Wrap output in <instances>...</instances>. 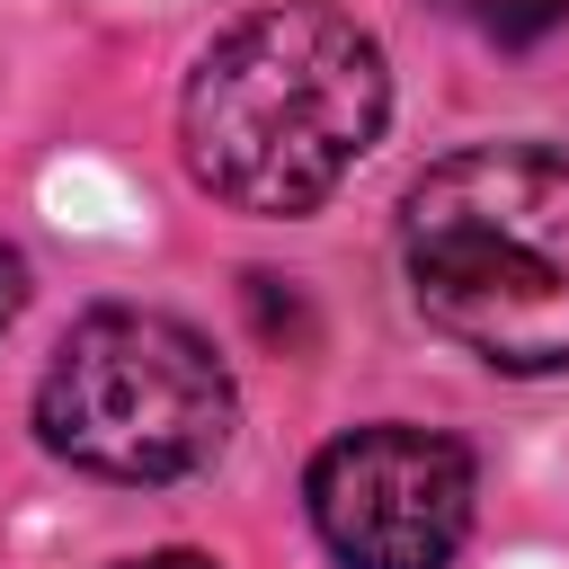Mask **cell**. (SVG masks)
Wrapping results in <instances>:
<instances>
[{
    "mask_svg": "<svg viewBox=\"0 0 569 569\" xmlns=\"http://www.w3.org/2000/svg\"><path fill=\"white\" fill-rule=\"evenodd\" d=\"M382 116H391L382 44L320 0H267L204 44L178 98V142L204 196L284 222L311 213L382 142Z\"/></svg>",
    "mask_w": 569,
    "mask_h": 569,
    "instance_id": "cell-1",
    "label": "cell"
},
{
    "mask_svg": "<svg viewBox=\"0 0 569 569\" xmlns=\"http://www.w3.org/2000/svg\"><path fill=\"white\" fill-rule=\"evenodd\" d=\"M400 276L418 320L480 365H569V160L542 142L445 151L400 196Z\"/></svg>",
    "mask_w": 569,
    "mask_h": 569,
    "instance_id": "cell-2",
    "label": "cell"
},
{
    "mask_svg": "<svg viewBox=\"0 0 569 569\" xmlns=\"http://www.w3.org/2000/svg\"><path fill=\"white\" fill-rule=\"evenodd\" d=\"M36 427L71 471L133 489L187 480L231 445V373L187 320L116 302L53 347L36 382Z\"/></svg>",
    "mask_w": 569,
    "mask_h": 569,
    "instance_id": "cell-3",
    "label": "cell"
},
{
    "mask_svg": "<svg viewBox=\"0 0 569 569\" xmlns=\"http://www.w3.org/2000/svg\"><path fill=\"white\" fill-rule=\"evenodd\" d=\"M302 498L338 569H445L471 533V453L436 427H356L320 445Z\"/></svg>",
    "mask_w": 569,
    "mask_h": 569,
    "instance_id": "cell-4",
    "label": "cell"
},
{
    "mask_svg": "<svg viewBox=\"0 0 569 569\" xmlns=\"http://www.w3.org/2000/svg\"><path fill=\"white\" fill-rule=\"evenodd\" d=\"M436 9L462 18V27H480V36L507 44V53H525V44H542V36L569 27V0H436Z\"/></svg>",
    "mask_w": 569,
    "mask_h": 569,
    "instance_id": "cell-5",
    "label": "cell"
},
{
    "mask_svg": "<svg viewBox=\"0 0 569 569\" xmlns=\"http://www.w3.org/2000/svg\"><path fill=\"white\" fill-rule=\"evenodd\" d=\"M18 302H27V258H18V240H0V329L18 320Z\"/></svg>",
    "mask_w": 569,
    "mask_h": 569,
    "instance_id": "cell-6",
    "label": "cell"
},
{
    "mask_svg": "<svg viewBox=\"0 0 569 569\" xmlns=\"http://www.w3.org/2000/svg\"><path fill=\"white\" fill-rule=\"evenodd\" d=\"M116 569H213L204 551H142V560H116Z\"/></svg>",
    "mask_w": 569,
    "mask_h": 569,
    "instance_id": "cell-7",
    "label": "cell"
}]
</instances>
